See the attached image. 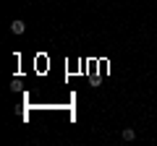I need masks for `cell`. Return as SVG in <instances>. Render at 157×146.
Here are the masks:
<instances>
[{"label": "cell", "mask_w": 157, "mask_h": 146, "mask_svg": "<svg viewBox=\"0 0 157 146\" xmlns=\"http://www.w3.org/2000/svg\"><path fill=\"white\" fill-rule=\"evenodd\" d=\"M11 31L13 34H24L26 31V24H24L21 18H16V21H11Z\"/></svg>", "instance_id": "1"}, {"label": "cell", "mask_w": 157, "mask_h": 146, "mask_svg": "<svg viewBox=\"0 0 157 146\" xmlns=\"http://www.w3.org/2000/svg\"><path fill=\"white\" fill-rule=\"evenodd\" d=\"M121 138H123V141H134V138H136V130H134V128H123Z\"/></svg>", "instance_id": "2"}]
</instances>
